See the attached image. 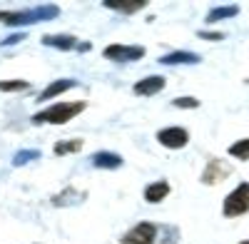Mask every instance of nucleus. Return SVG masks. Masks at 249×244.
<instances>
[{"mask_svg":"<svg viewBox=\"0 0 249 244\" xmlns=\"http://www.w3.org/2000/svg\"><path fill=\"white\" fill-rule=\"evenodd\" d=\"M85 110V103H57L43 112L33 115V122L40 125V122H50V125H65L68 120H72L75 115H80Z\"/></svg>","mask_w":249,"mask_h":244,"instance_id":"obj_1","label":"nucleus"},{"mask_svg":"<svg viewBox=\"0 0 249 244\" xmlns=\"http://www.w3.org/2000/svg\"><path fill=\"white\" fill-rule=\"evenodd\" d=\"M60 10L55 5H43V8H33V10H25V13H5V23L10 28L15 25H30V23H40V20H53Z\"/></svg>","mask_w":249,"mask_h":244,"instance_id":"obj_2","label":"nucleus"},{"mask_svg":"<svg viewBox=\"0 0 249 244\" xmlns=\"http://www.w3.org/2000/svg\"><path fill=\"white\" fill-rule=\"evenodd\" d=\"M249 212V185H239L230 197L224 199V214L227 217H237V214H244Z\"/></svg>","mask_w":249,"mask_h":244,"instance_id":"obj_3","label":"nucleus"},{"mask_svg":"<svg viewBox=\"0 0 249 244\" xmlns=\"http://www.w3.org/2000/svg\"><path fill=\"white\" fill-rule=\"evenodd\" d=\"M157 237V229L150 222H140L137 227H132L127 234L122 237V244H152Z\"/></svg>","mask_w":249,"mask_h":244,"instance_id":"obj_4","label":"nucleus"},{"mask_svg":"<svg viewBox=\"0 0 249 244\" xmlns=\"http://www.w3.org/2000/svg\"><path fill=\"white\" fill-rule=\"evenodd\" d=\"M105 57L115 60V63H132V60L144 57V48H137V45H110L105 50Z\"/></svg>","mask_w":249,"mask_h":244,"instance_id":"obj_5","label":"nucleus"},{"mask_svg":"<svg viewBox=\"0 0 249 244\" xmlns=\"http://www.w3.org/2000/svg\"><path fill=\"white\" fill-rule=\"evenodd\" d=\"M157 139L162 142L164 147H170V150H179L187 145V139H190V135H187L184 127H164L157 132Z\"/></svg>","mask_w":249,"mask_h":244,"instance_id":"obj_6","label":"nucleus"},{"mask_svg":"<svg viewBox=\"0 0 249 244\" xmlns=\"http://www.w3.org/2000/svg\"><path fill=\"white\" fill-rule=\"evenodd\" d=\"M164 87V77L162 75H152V77H144L140 80V83L135 85V95H157L160 90Z\"/></svg>","mask_w":249,"mask_h":244,"instance_id":"obj_7","label":"nucleus"},{"mask_svg":"<svg viewBox=\"0 0 249 244\" xmlns=\"http://www.w3.org/2000/svg\"><path fill=\"white\" fill-rule=\"evenodd\" d=\"M162 65H195L199 63V55H192V52H184V50H177V52H170L160 60Z\"/></svg>","mask_w":249,"mask_h":244,"instance_id":"obj_8","label":"nucleus"},{"mask_svg":"<svg viewBox=\"0 0 249 244\" xmlns=\"http://www.w3.org/2000/svg\"><path fill=\"white\" fill-rule=\"evenodd\" d=\"M92 165L102 167V170H117V167H122V157H117L112 152H97L92 157Z\"/></svg>","mask_w":249,"mask_h":244,"instance_id":"obj_9","label":"nucleus"},{"mask_svg":"<svg viewBox=\"0 0 249 244\" xmlns=\"http://www.w3.org/2000/svg\"><path fill=\"white\" fill-rule=\"evenodd\" d=\"M43 43L50 48H57V50H72L77 45V40L72 35H45Z\"/></svg>","mask_w":249,"mask_h":244,"instance_id":"obj_10","label":"nucleus"},{"mask_svg":"<svg viewBox=\"0 0 249 244\" xmlns=\"http://www.w3.org/2000/svg\"><path fill=\"white\" fill-rule=\"evenodd\" d=\"M102 5L112 8V10H122V13H135V10L144 8L147 3H144V0H105Z\"/></svg>","mask_w":249,"mask_h":244,"instance_id":"obj_11","label":"nucleus"},{"mask_svg":"<svg viewBox=\"0 0 249 244\" xmlns=\"http://www.w3.org/2000/svg\"><path fill=\"white\" fill-rule=\"evenodd\" d=\"M167 194H170V185H167V182H155V185H150L147 190H144V199L152 202V205H155V202H162Z\"/></svg>","mask_w":249,"mask_h":244,"instance_id":"obj_12","label":"nucleus"},{"mask_svg":"<svg viewBox=\"0 0 249 244\" xmlns=\"http://www.w3.org/2000/svg\"><path fill=\"white\" fill-rule=\"evenodd\" d=\"M77 83H75V80H55V83L43 92V95H40V100H50V97H55V95H60V92H68V90H72Z\"/></svg>","mask_w":249,"mask_h":244,"instance_id":"obj_13","label":"nucleus"},{"mask_svg":"<svg viewBox=\"0 0 249 244\" xmlns=\"http://www.w3.org/2000/svg\"><path fill=\"white\" fill-rule=\"evenodd\" d=\"M28 80H0V92H23L28 90Z\"/></svg>","mask_w":249,"mask_h":244,"instance_id":"obj_14","label":"nucleus"},{"mask_svg":"<svg viewBox=\"0 0 249 244\" xmlns=\"http://www.w3.org/2000/svg\"><path fill=\"white\" fill-rule=\"evenodd\" d=\"M80 147H82V139H65V142H57V145H55V155L80 152Z\"/></svg>","mask_w":249,"mask_h":244,"instance_id":"obj_15","label":"nucleus"},{"mask_svg":"<svg viewBox=\"0 0 249 244\" xmlns=\"http://www.w3.org/2000/svg\"><path fill=\"white\" fill-rule=\"evenodd\" d=\"M232 15H237V8H234V5L217 8V10H212L210 15H207V23H217V20H222V17H232Z\"/></svg>","mask_w":249,"mask_h":244,"instance_id":"obj_16","label":"nucleus"},{"mask_svg":"<svg viewBox=\"0 0 249 244\" xmlns=\"http://www.w3.org/2000/svg\"><path fill=\"white\" fill-rule=\"evenodd\" d=\"M230 155L232 157H239V159H249V139H239L230 147Z\"/></svg>","mask_w":249,"mask_h":244,"instance_id":"obj_17","label":"nucleus"},{"mask_svg":"<svg viewBox=\"0 0 249 244\" xmlns=\"http://www.w3.org/2000/svg\"><path fill=\"white\" fill-rule=\"evenodd\" d=\"M172 105L175 107H182V110H192V107H199V103L195 97H175L172 100Z\"/></svg>","mask_w":249,"mask_h":244,"instance_id":"obj_18","label":"nucleus"},{"mask_svg":"<svg viewBox=\"0 0 249 244\" xmlns=\"http://www.w3.org/2000/svg\"><path fill=\"white\" fill-rule=\"evenodd\" d=\"M37 155H40V152H35V150H30V152H18L13 162H15V165L20 167V165H25V162H30V159H35Z\"/></svg>","mask_w":249,"mask_h":244,"instance_id":"obj_19","label":"nucleus"},{"mask_svg":"<svg viewBox=\"0 0 249 244\" xmlns=\"http://www.w3.org/2000/svg\"><path fill=\"white\" fill-rule=\"evenodd\" d=\"M25 37V33H18V35H10L8 40H3V45H13V43H20V40Z\"/></svg>","mask_w":249,"mask_h":244,"instance_id":"obj_20","label":"nucleus"},{"mask_svg":"<svg viewBox=\"0 0 249 244\" xmlns=\"http://www.w3.org/2000/svg\"><path fill=\"white\" fill-rule=\"evenodd\" d=\"M199 37H207V40H222V33H199Z\"/></svg>","mask_w":249,"mask_h":244,"instance_id":"obj_21","label":"nucleus"},{"mask_svg":"<svg viewBox=\"0 0 249 244\" xmlns=\"http://www.w3.org/2000/svg\"><path fill=\"white\" fill-rule=\"evenodd\" d=\"M244 244H249V242H244Z\"/></svg>","mask_w":249,"mask_h":244,"instance_id":"obj_22","label":"nucleus"}]
</instances>
